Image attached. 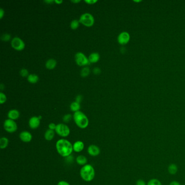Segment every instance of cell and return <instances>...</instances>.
Instances as JSON below:
<instances>
[{"mask_svg": "<svg viewBox=\"0 0 185 185\" xmlns=\"http://www.w3.org/2000/svg\"><path fill=\"white\" fill-rule=\"evenodd\" d=\"M57 150L61 156L66 158L69 156L73 150V145L66 139L59 140L56 143Z\"/></svg>", "mask_w": 185, "mask_h": 185, "instance_id": "obj_1", "label": "cell"}, {"mask_svg": "<svg viewBox=\"0 0 185 185\" xmlns=\"http://www.w3.org/2000/svg\"><path fill=\"white\" fill-rule=\"evenodd\" d=\"M80 174L81 178L86 182H90L93 180L95 176V171L92 166L86 164L80 169Z\"/></svg>", "mask_w": 185, "mask_h": 185, "instance_id": "obj_2", "label": "cell"}, {"mask_svg": "<svg viewBox=\"0 0 185 185\" xmlns=\"http://www.w3.org/2000/svg\"><path fill=\"white\" fill-rule=\"evenodd\" d=\"M73 118L76 125L81 129H85L89 126V119L86 115L81 111L74 112Z\"/></svg>", "mask_w": 185, "mask_h": 185, "instance_id": "obj_3", "label": "cell"}, {"mask_svg": "<svg viewBox=\"0 0 185 185\" xmlns=\"http://www.w3.org/2000/svg\"><path fill=\"white\" fill-rule=\"evenodd\" d=\"M80 23L85 27H91L95 23V18L93 15L89 13H85L80 16Z\"/></svg>", "mask_w": 185, "mask_h": 185, "instance_id": "obj_4", "label": "cell"}, {"mask_svg": "<svg viewBox=\"0 0 185 185\" xmlns=\"http://www.w3.org/2000/svg\"><path fill=\"white\" fill-rule=\"evenodd\" d=\"M55 132L60 136L65 138L68 136L69 135L70 129L69 127L65 124L59 123L57 125Z\"/></svg>", "mask_w": 185, "mask_h": 185, "instance_id": "obj_5", "label": "cell"}, {"mask_svg": "<svg viewBox=\"0 0 185 185\" xmlns=\"http://www.w3.org/2000/svg\"><path fill=\"white\" fill-rule=\"evenodd\" d=\"M75 61L76 63L79 66H85L90 64V62L88 58L82 52H77L75 54L74 57Z\"/></svg>", "mask_w": 185, "mask_h": 185, "instance_id": "obj_6", "label": "cell"}, {"mask_svg": "<svg viewBox=\"0 0 185 185\" xmlns=\"http://www.w3.org/2000/svg\"><path fill=\"white\" fill-rule=\"evenodd\" d=\"M11 46L13 49L17 51H21L25 48V43L20 37H14L11 41Z\"/></svg>", "mask_w": 185, "mask_h": 185, "instance_id": "obj_7", "label": "cell"}, {"mask_svg": "<svg viewBox=\"0 0 185 185\" xmlns=\"http://www.w3.org/2000/svg\"><path fill=\"white\" fill-rule=\"evenodd\" d=\"M3 127L5 131L9 133L15 132L17 129V125L16 122L9 118L6 120L4 122Z\"/></svg>", "mask_w": 185, "mask_h": 185, "instance_id": "obj_8", "label": "cell"}, {"mask_svg": "<svg viewBox=\"0 0 185 185\" xmlns=\"http://www.w3.org/2000/svg\"><path fill=\"white\" fill-rule=\"evenodd\" d=\"M130 38V35L128 32H123L118 35L117 37V41L120 45H124L129 42Z\"/></svg>", "mask_w": 185, "mask_h": 185, "instance_id": "obj_9", "label": "cell"}, {"mask_svg": "<svg viewBox=\"0 0 185 185\" xmlns=\"http://www.w3.org/2000/svg\"><path fill=\"white\" fill-rule=\"evenodd\" d=\"M29 126L32 129H35L39 127L40 124V120L39 117H32L29 120Z\"/></svg>", "mask_w": 185, "mask_h": 185, "instance_id": "obj_10", "label": "cell"}, {"mask_svg": "<svg viewBox=\"0 0 185 185\" xmlns=\"http://www.w3.org/2000/svg\"><path fill=\"white\" fill-rule=\"evenodd\" d=\"M21 141L23 142L28 143L32 141V135L31 132L27 131H23L19 135Z\"/></svg>", "mask_w": 185, "mask_h": 185, "instance_id": "obj_11", "label": "cell"}, {"mask_svg": "<svg viewBox=\"0 0 185 185\" xmlns=\"http://www.w3.org/2000/svg\"><path fill=\"white\" fill-rule=\"evenodd\" d=\"M87 152L91 156H96L100 154L101 150L100 148L97 146H96L95 144H92V145H90L88 147Z\"/></svg>", "mask_w": 185, "mask_h": 185, "instance_id": "obj_12", "label": "cell"}, {"mask_svg": "<svg viewBox=\"0 0 185 185\" xmlns=\"http://www.w3.org/2000/svg\"><path fill=\"white\" fill-rule=\"evenodd\" d=\"M20 112L16 109H11L8 112V117L12 120H17L20 117Z\"/></svg>", "mask_w": 185, "mask_h": 185, "instance_id": "obj_13", "label": "cell"}, {"mask_svg": "<svg viewBox=\"0 0 185 185\" xmlns=\"http://www.w3.org/2000/svg\"><path fill=\"white\" fill-rule=\"evenodd\" d=\"M84 148V144L80 141H76L73 145V149L75 152L79 153Z\"/></svg>", "mask_w": 185, "mask_h": 185, "instance_id": "obj_14", "label": "cell"}, {"mask_svg": "<svg viewBox=\"0 0 185 185\" xmlns=\"http://www.w3.org/2000/svg\"><path fill=\"white\" fill-rule=\"evenodd\" d=\"M100 58H101L100 54L97 52H93L91 53L88 57L90 63H97L100 60Z\"/></svg>", "mask_w": 185, "mask_h": 185, "instance_id": "obj_15", "label": "cell"}, {"mask_svg": "<svg viewBox=\"0 0 185 185\" xmlns=\"http://www.w3.org/2000/svg\"><path fill=\"white\" fill-rule=\"evenodd\" d=\"M57 62L56 60L54 59H49L47 60L45 64V66L46 69L51 70L55 68V67L57 66Z\"/></svg>", "mask_w": 185, "mask_h": 185, "instance_id": "obj_16", "label": "cell"}, {"mask_svg": "<svg viewBox=\"0 0 185 185\" xmlns=\"http://www.w3.org/2000/svg\"><path fill=\"white\" fill-rule=\"evenodd\" d=\"M27 80L31 84H36L39 80V77L37 74H29L27 77Z\"/></svg>", "mask_w": 185, "mask_h": 185, "instance_id": "obj_17", "label": "cell"}, {"mask_svg": "<svg viewBox=\"0 0 185 185\" xmlns=\"http://www.w3.org/2000/svg\"><path fill=\"white\" fill-rule=\"evenodd\" d=\"M55 132L54 130H52L51 129H48L45 133V138L47 141H51L53 139L54 137Z\"/></svg>", "mask_w": 185, "mask_h": 185, "instance_id": "obj_18", "label": "cell"}, {"mask_svg": "<svg viewBox=\"0 0 185 185\" xmlns=\"http://www.w3.org/2000/svg\"><path fill=\"white\" fill-rule=\"evenodd\" d=\"M76 161L78 164L81 166H85L87 162V160L85 156L81 155L77 158Z\"/></svg>", "mask_w": 185, "mask_h": 185, "instance_id": "obj_19", "label": "cell"}, {"mask_svg": "<svg viewBox=\"0 0 185 185\" xmlns=\"http://www.w3.org/2000/svg\"><path fill=\"white\" fill-rule=\"evenodd\" d=\"M70 108V110L74 112H77V111H79L80 109V104L79 103L77 102H72L69 106Z\"/></svg>", "mask_w": 185, "mask_h": 185, "instance_id": "obj_20", "label": "cell"}, {"mask_svg": "<svg viewBox=\"0 0 185 185\" xmlns=\"http://www.w3.org/2000/svg\"><path fill=\"white\" fill-rule=\"evenodd\" d=\"M178 170V166L174 164H169V166L168 167V171L169 174H175L177 173Z\"/></svg>", "mask_w": 185, "mask_h": 185, "instance_id": "obj_21", "label": "cell"}, {"mask_svg": "<svg viewBox=\"0 0 185 185\" xmlns=\"http://www.w3.org/2000/svg\"><path fill=\"white\" fill-rule=\"evenodd\" d=\"M9 143V140L5 137H2L0 138V148L5 149L6 148Z\"/></svg>", "mask_w": 185, "mask_h": 185, "instance_id": "obj_22", "label": "cell"}, {"mask_svg": "<svg viewBox=\"0 0 185 185\" xmlns=\"http://www.w3.org/2000/svg\"><path fill=\"white\" fill-rule=\"evenodd\" d=\"M80 22L79 20H73L71 22V23H70V27L73 30H75L77 29L79 26Z\"/></svg>", "mask_w": 185, "mask_h": 185, "instance_id": "obj_23", "label": "cell"}, {"mask_svg": "<svg viewBox=\"0 0 185 185\" xmlns=\"http://www.w3.org/2000/svg\"><path fill=\"white\" fill-rule=\"evenodd\" d=\"M90 73V69L89 67H84L83 69H81V72H80V75L81 76V77H87Z\"/></svg>", "mask_w": 185, "mask_h": 185, "instance_id": "obj_24", "label": "cell"}, {"mask_svg": "<svg viewBox=\"0 0 185 185\" xmlns=\"http://www.w3.org/2000/svg\"><path fill=\"white\" fill-rule=\"evenodd\" d=\"M147 185H162L161 181L156 179H153L148 181Z\"/></svg>", "mask_w": 185, "mask_h": 185, "instance_id": "obj_25", "label": "cell"}, {"mask_svg": "<svg viewBox=\"0 0 185 185\" xmlns=\"http://www.w3.org/2000/svg\"><path fill=\"white\" fill-rule=\"evenodd\" d=\"M1 39V40L3 41H8L11 39V35L9 34L5 33L2 35Z\"/></svg>", "mask_w": 185, "mask_h": 185, "instance_id": "obj_26", "label": "cell"}, {"mask_svg": "<svg viewBox=\"0 0 185 185\" xmlns=\"http://www.w3.org/2000/svg\"><path fill=\"white\" fill-rule=\"evenodd\" d=\"M20 74L21 77L25 78V77H28V76L29 75V72L28 71L27 69H22L20 71Z\"/></svg>", "mask_w": 185, "mask_h": 185, "instance_id": "obj_27", "label": "cell"}, {"mask_svg": "<svg viewBox=\"0 0 185 185\" xmlns=\"http://www.w3.org/2000/svg\"><path fill=\"white\" fill-rule=\"evenodd\" d=\"M7 101V97L2 92H0V104H3Z\"/></svg>", "mask_w": 185, "mask_h": 185, "instance_id": "obj_28", "label": "cell"}, {"mask_svg": "<svg viewBox=\"0 0 185 185\" xmlns=\"http://www.w3.org/2000/svg\"><path fill=\"white\" fill-rule=\"evenodd\" d=\"M72 118V116L71 114H66L63 117V121L65 123H69Z\"/></svg>", "mask_w": 185, "mask_h": 185, "instance_id": "obj_29", "label": "cell"}, {"mask_svg": "<svg viewBox=\"0 0 185 185\" xmlns=\"http://www.w3.org/2000/svg\"><path fill=\"white\" fill-rule=\"evenodd\" d=\"M93 73L96 75H98L101 73V70L99 67H95L93 69Z\"/></svg>", "mask_w": 185, "mask_h": 185, "instance_id": "obj_30", "label": "cell"}, {"mask_svg": "<svg viewBox=\"0 0 185 185\" xmlns=\"http://www.w3.org/2000/svg\"><path fill=\"white\" fill-rule=\"evenodd\" d=\"M97 2V0H85V2L88 5H94Z\"/></svg>", "mask_w": 185, "mask_h": 185, "instance_id": "obj_31", "label": "cell"}, {"mask_svg": "<svg viewBox=\"0 0 185 185\" xmlns=\"http://www.w3.org/2000/svg\"><path fill=\"white\" fill-rule=\"evenodd\" d=\"M56 127H57V125L53 123H51L48 125L49 129H51V130H55Z\"/></svg>", "mask_w": 185, "mask_h": 185, "instance_id": "obj_32", "label": "cell"}, {"mask_svg": "<svg viewBox=\"0 0 185 185\" xmlns=\"http://www.w3.org/2000/svg\"><path fill=\"white\" fill-rule=\"evenodd\" d=\"M83 100V96L81 95H79L77 96L76 98H75V102L80 103L81 102V101Z\"/></svg>", "mask_w": 185, "mask_h": 185, "instance_id": "obj_33", "label": "cell"}, {"mask_svg": "<svg viewBox=\"0 0 185 185\" xmlns=\"http://www.w3.org/2000/svg\"><path fill=\"white\" fill-rule=\"evenodd\" d=\"M136 185H147V184H146L144 181L141 180V179H140V180H138L137 181Z\"/></svg>", "mask_w": 185, "mask_h": 185, "instance_id": "obj_34", "label": "cell"}, {"mask_svg": "<svg viewBox=\"0 0 185 185\" xmlns=\"http://www.w3.org/2000/svg\"><path fill=\"white\" fill-rule=\"evenodd\" d=\"M5 15V11L3 8H0V19H2Z\"/></svg>", "mask_w": 185, "mask_h": 185, "instance_id": "obj_35", "label": "cell"}, {"mask_svg": "<svg viewBox=\"0 0 185 185\" xmlns=\"http://www.w3.org/2000/svg\"><path fill=\"white\" fill-rule=\"evenodd\" d=\"M57 185H70L66 181H61L60 182H59L58 184Z\"/></svg>", "mask_w": 185, "mask_h": 185, "instance_id": "obj_36", "label": "cell"}, {"mask_svg": "<svg viewBox=\"0 0 185 185\" xmlns=\"http://www.w3.org/2000/svg\"><path fill=\"white\" fill-rule=\"evenodd\" d=\"M169 185H181L180 184V183L178 181H172Z\"/></svg>", "mask_w": 185, "mask_h": 185, "instance_id": "obj_37", "label": "cell"}, {"mask_svg": "<svg viewBox=\"0 0 185 185\" xmlns=\"http://www.w3.org/2000/svg\"><path fill=\"white\" fill-rule=\"evenodd\" d=\"M44 2L46 3L47 4H48V5H50V4H52L54 2V1L53 0H45L44 1Z\"/></svg>", "mask_w": 185, "mask_h": 185, "instance_id": "obj_38", "label": "cell"}, {"mask_svg": "<svg viewBox=\"0 0 185 185\" xmlns=\"http://www.w3.org/2000/svg\"><path fill=\"white\" fill-rule=\"evenodd\" d=\"M63 2V0H54V3H57V5H60Z\"/></svg>", "mask_w": 185, "mask_h": 185, "instance_id": "obj_39", "label": "cell"}, {"mask_svg": "<svg viewBox=\"0 0 185 185\" xmlns=\"http://www.w3.org/2000/svg\"><path fill=\"white\" fill-rule=\"evenodd\" d=\"M81 1L80 0H72L71 1V2H73V3H79V2H80Z\"/></svg>", "mask_w": 185, "mask_h": 185, "instance_id": "obj_40", "label": "cell"}, {"mask_svg": "<svg viewBox=\"0 0 185 185\" xmlns=\"http://www.w3.org/2000/svg\"><path fill=\"white\" fill-rule=\"evenodd\" d=\"M5 87V86L3 85V84H1L0 85V89H1V90H3L4 89L5 87Z\"/></svg>", "mask_w": 185, "mask_h": 185, "instance_id": "obj_41", "label": "cell"}]
</instances>
